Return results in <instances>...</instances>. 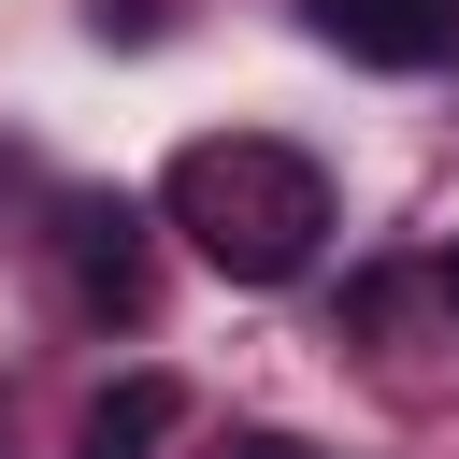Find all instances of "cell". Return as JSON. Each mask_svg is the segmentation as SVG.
<instances>
[{
	"instance_id": "cell-2",
	"label": "cell",
	"mask_w": 459,
	"mask_h": 459,
	"mask_svg": "<svg viewBox=\"0 0 459 459\" xmlns=\"http://www.w3.org/2000/svg\"><path fill=\"white\" fill-rule=\"evenodd\" d=\"M143 230H158L143 201H100V186L57 201V287H72L86 330H143V316H158V244H143Z\"/></svg>"
},
{
	"instance_id": "cell-7",
	"label": "cell",
	"mask_w": 459,
	"mask_h": 459,
	"mask_svg": "<svg viewBox=\"0 0 459 459\" xmlns=\"http://www.w3.org/2000/svg\"><path fill=\"white\" fill-rule=\"evenodd\" d=\"M430 301H445V316H459V244H445V258H430Z\"/></svg>"
},
{
	"instance_id": "cell-4",
	"label": "cell",
	"mask_w": 459,
	"mask_h": 459,
	"mask_svg": "<svg viewBox=\"0 0 459 459\" xmlns=\"http://www.w3.org/2000/svg\"><path fill=\"white\" fill-rule=\"evenodd\" d=\"M172 430H186V387H172V373H115V387L72 416V459H158Z\"/></svg>"
},
{
	"instance_id": "cell-1",
	"label": "cell",
	"mask_w": 459,
	"mask_h": 459,
	"mask_svg": "<svg viewBox=\"0 0 459 459\" xmlns=\"http://www.w3.org/2000/svg\"><path fill=\"white\" fill-rule=\"evenodd\" d=\"M158 230H186V258L230 287H301L330 244V172L273 129H201L158 172Z\"/></svg>"
},
{
	"instance_id": "cell-5",
	"label": "cell",
	"mask_w": 459,
	"mask_h": 459,
	"mask_svg": "<svg viewBox=\"0 0 459 459\" xmlns=\"http://www.w3.org/2000/svg\"><path fill=\"white\" fill-rule=\"evenodd\" d=\"M86 29L100 43H158V0H86Z\"/></svg>"
},
{
	"instance_id": "cell-8",
	"label": "cell",
	"mask_w": 459,
	"mask_h": 459,
	"mask_svg": "<svg viewBox=\"0 0 459 459\" xmlns=\"http://www.w3.org/2000/svg\"><path fill=\"white\" fill-rule=\"evenodd\" d=\"M0 430H14V416H0Z\"/></svg>"
},
{
	"instance_id": "cell-3",
	"label": "cell",
	"mask_w": 459,
	"mask_h": 459,
	"mask_svg": "<svg viewBox=\"0 0 459 459\" xmlns=\"http://www.w3.org/2000/svg\"><path fill=\"white\" fill-rule=\"evenodd\" d=\"M301 29L359 72H445L459 57V0H301Z\"/></svg>"
},
{
	"instance_id": "cell-6",
	"label": "cell",
	"mask_w": 459,
	"mask_h": 459,
	"mask_svg": "<svg viewBox=\"0 0 459 459\" xmlns=\"http://www.w3.org/2000/svg\"><path fill=\"white\" fill-rule=\"evenodd\" d=\"M230 459H330V445H301V430H230Z\"/></svg>"
}]
</instances>
